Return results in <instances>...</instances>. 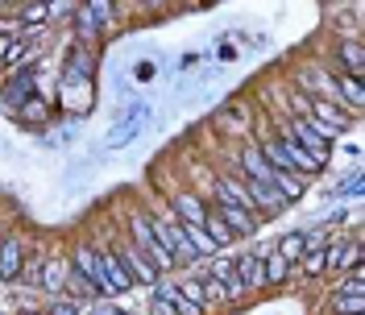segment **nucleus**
Returning <instances> with one entry per match:
<instances>
[{"mask_svg": "<svg viewBox=\"0 0 365 315\" xmlns=\"http://www.w3.org/2000/svg\"><path fill=\"white\" fill-rule=\"evenodd\" d=\"M295 113H299V120H307V125H312L319 137H328V141L349 129V113H344L341 104H324L316 95H295Z\"/></svg>", "mask_w": 365, "mask_h": 315, "instance_id": "1", "label": "nucleus"}, {"mask_svg": "<svg viewBox=\"0 0 365 315\" xmlns=\"http://www.w3.org/2000/svg\"><path fill=\"white\" fill-rule=\"evenodd\" d=\"M129 232H133V237H129V245H133L137 253L154 266V270H170V266H175V257H170V253L158 245V237L150 232V216H141V212H137L133 224H129Z\"/></svg>", "mask_w": 365, "mask_h": 315, "instance_id": "2", "label": "nucleus"}, {"mask_svg": "<svg viewBox=\"0 0 365 315\" xmlns=\"http://www.w3.org/2000/svg\"><path fill=\"white\" fill-rule=\"evenodd\" d=\"M332 307H336V315H361L365 311V274H361V266L349 274L341 286H336Z\"/></svg>", "mask_w": 365, "mask_h": 315, "instance_id": "3", "label": "nucleus"}, {"mask_svg": "<svg viewBox=\"0 0 365 315\" xmlns=\"http://www.w3.org/2000/svg\"><path fill=\"white\" fill-rule=\"evenodd\" d=\"M71 270L83 274L91 286H96V294H108V282H104V262H100V249L79 245V249H75V262H71Z\"/></svg>", "mask_w": 365, "mask_h": 315, "instance_id": "4", "label": "nucleus"}, {"mask_svg": "<svg viewBox=\"0 0 365 315\" xmlns=\"http://www.w3.org/2000/svg\"><path fill=\"white\" fill-rule=\"evenodd\" d=\"M282 133L287 137H295L299 145H303V150H307V154L316 158L319 166H324V162H328V137H319L316 129H312V125H307V120H287V125H282Z\"/></svg>", "mask_w": 365, "mask_h": 315, "instance_id": "5", "label": "nucleus"}, {"mask_svg": "<svg viewBox=\"0 0 365 315\" xmlns=\"http://www.w3.org/2000/svg\"><path fill=\"white\" fill-rule=\"evenodd\" d=\"M154 315H204V311L191 307V303L179 294L175 282H158V286H154Z\"/></svg>", "mask_w": 365, "mask_h": 315, "instance_id": "6", "label": "nucleus"}, {"mask_svg": "<svg viewBox=\"0 0 365 315\" xmlns=\"http://www.w3.org/2000/svg\"><path fill=\"white\" fill-rule=\"evenodd\" d=\"M116 262L125 266V274L133 278V282H141V286H158V270L137 253L133 245H125V249H116Z\"/></svg>", "mask_w": 365, "mask_h": 315, "instance_id": "7", "label": "nucleus"}, {"mask_svg": "<svg viewBox=\"0 0 365 315\" xmlns=\"http://www.w3.org/2000/svg\"><path fill=\"white\" fill-rule=\"evenodd\" d=\"M75 21H79V33H83V38H91L100 25L113 21V4H104V0H91V4H83V9L75 13Z\"/></svg>", "mask_w": 365, "mask_h": 315, "instance_id": "8", "label": "nucleus"}, {"mask_svg": "<svg viewBox=\"0 0 365 315\" xmlns=\"http://www.w3.org/2000/svg\"><path fill=\"white\" fill-rule=\"evenodd\" d=\"M332 83H336V95H341V108H344V113H357V108L365 104V88H361V79H353V75L336 71V75H332Z\"/></svg>", "mask_w": 365, "mask_h": 315, "instance_id": "9", "label": "nucleus"}, {"mask_svg": "<svg viewBox=\"0 0 365 315\" xmlns=\"http://www.w3.org/2000/svg\"><path fill=\"white\" fill-rule=\"evenodd\" d=\"M100 262H104V282H108V294H125L133 286V278L125 274V266L116 262L113 249H100Z\"/></svg>", "mask_w": 365, "mask_h": 315, "instance_id": "10", "label": "nucleus"}, {"mask_svg": "<svg viewBox=\"0 0 365 315\" xmlns=\"http://www.w3.org/2000/svg\"><path fill=\"white\" fill-rule=\"evenodd\" d=\"M341 63H344V75H353V79H361L365 75V46H361V38H344L341 42Z\"/></svg>", "mask_w": 365, "mask_h": 315, "instance_id": "11", "label": "nucleus"}, {"mask_svg": "<svg viewBox=\"0 0 365 315\" xmlns=\"http://www.w3.org/2000/svg\"><path fill=\"white\" fill-rule=\"evenodd\" d=\"M17 274H21V245L13 237H4L0 241V282H13Z\"/></svg>", "mask_w": 365, "mask_h": 315, "instance_id": "12", "label": "nucleus"}, {"mask_svg": "<svg viewBox=\"0 0 365 315\" xmlns=\"http://www.w3.org/2000/svg\"><path fill=\"white\" fill-rule=\"evenodd\" d=\"M299 79H303V88L324 91V95H316V100H324V104H341V95H336V83H332V75H324V71H303Z\"/></svg>", "mask_w": 365, "mask_h": 315, "instance_id": "13", "label": "nucleus"}, {"mask_svg": "<svg viewBox=\"0 0 365 315\" xmlns=\"http://www.w3.org/2000/svg\"><path fill=\"white\" fill-rule=\"evenodd\" d=\"M175 216H179V224H191V228H204V216H207V207L195 195H179L175 200Z\"/></svg>", "mask_w": 365, "mask_h": 315, "instance_id": "14", "label": "nucleus"}, {"mask_svg": "<svg viewBox=\"0 0 365 315\" xmlns=\"http://www.w3.org/2000/svg\"><path fill=\"white\" fill-rule=\"evenodd\" d=\"M232 270H237V282L241 286H262V257L257 253H241L232 262Z\"/></svg>", "mask_w": 365, "mask_h": 315, "instance_id": "15", "label": "nucleus"}, {"mask_svg": "<svg viewBox=\"0 0 365 315\" xmlns=\"http://www.w3.org/2000/svg\"><path fill=\"white\" fill-rule=\"evenodd\" d=\"M67 270H71V262H63V257H54V262H46L42 266V291H63L67 286Z\"/></svg>", "mask_w": 365, "mask_h": 315, "instance_id": "16", "label": "nucleus"}, {"mask_svg": "<svg viewBox=\"0 0 365 315\" xmlns=\"http://www.w3.org/2000/svg\"><path fill=\"white\" fill-rule=\"evenodd\" d=\"M204 232H207V241H212V249H220V245H228V241H237V237L228 232V224L220 220V212H216V207H207V216H204Z\"/></svg>", "mask_w": 365, "mask_h": 315, "instance_id": "17", "label": "nucleus"}, {"mask_svg": "<svg viewBox=\"0 0 365 315\" xmlns=\"http://www.w3.org/2000/svg\"><path fill=\"white\" fill-rule=\"evenodd\" d=\"M287 274H291V266H287L278 253L262 257V286H278V282H287Z\"/></svg>", "mask_w": 365, "mask_h": 315, "instance_id": "18", "label": "nucleus"}, {"mask_svg": "<svg viewBox=\"0 0 365 315\" xmlns=\"http://www.w3.org/2000/svg\"><path fill=\"white\" fill-rule=\"evenodd\" d=\"M274 253H278V257H282L287 266H295L299 257L307 253V245H303V232H287V237L278 241V249H274Z\"/></svg>", "mask_w": 365, "mask_h": 315, "instance_id": "19", "label": "nucleus"}, {"mask_svg": "<svg viewBox=\"0 0 365 315\" xmlns=\"http://www.w3.org/2000/svg\"><path fill=\"white\" fill-rule=\"evenodd\" d=\"M295 270H303V274H324V270H328V257H324V249H307V253L295 262Z\"/></svg>", "mask_w": 365, "mask_h": 315, "instance_id": "20", "label": "nucleus"}, {"mask_svg": "<svg viewBox=\"0 0 365 315\" xmlns=\"http://www.w3.org/2000/svg\"><path fill=\"white\" fill-rule=\"evenodd\" d=\"M42 266H46L42 253H34V257H21V274H17V278H25L29 286H38V282H42Z\"/></svg>", "mask_w": 365, "mask_h": 315, "instance_id": "21", "label": "nucleus"}, {"mask_svg": "<svg viewBox=\"0 0 365 315\" xmlns=\"http://www.w3.org/2000/svg\"><path fill=\"white\" fill-rule=\"evenodd\" d=\"M179 294L191 303V307H200V311L207 307V303H204V282H200V278H187V282L179 286Z\"/></svg>", "mask_w": 365, "mask_h": 315, "instance_id": "22", "label": "nucleus"}, {"mask_svg": "<svg viewBox=\"0 0 365 315\" xmlns=\"http://www.w3.org/2000/svg\"><path fill=\"white\" fill-rule=\"evenodd\" d=\"M21 21L25 25H46V21H50V4H25Z\"/></svg>", "mask_w": 365, "mask_h": 315, "instance_id": "23", "label": "nucleus"}, {"mask_svg": "<svg viewBox=\"0 0 365 315\" xmlns=\"http://www.w3.org/2000/svg\"><path fill=\"white\" fill-rule=\"evenodd\" d=\"M200 282H204V303H225L228 299V291H225V282H216V278H200Z\"/></svg>", "mask_w": 365, "mask_h": 315, "instance_id": "24", "label": "nucleus"}, {"mask_svg": "<svg viewBox=\"0 0 365 315\" xmlns=\"http://www.w3.org/2000/svg\"><path fill=\"white\" fill-rule=\"evenodd\" d=\"M216 125L228 129V133H241V129H245V116H241V113H220V116H216Z\"/></svg>", "mask_w": 365, "mask_h": 315, "instance_id": "25", "label": "nucleus"}, {"mask_svg": "<svg viewBox=\"0 0 365 315\" xmlns=\"http://www.w3.org/2000/svg\"><path fill=\"white\" fill-rule=\"evenodd\" d=\"M21 58H25V38H17V42L9 46V54H4V71L21 67Z\"/></svg>", "mask_w": 365, "mask_h": 315, "instance_id": "26", "label": "nucleus"}, {"mask_svg": "<svg viewBox=\"0 0 365 315\" xmlns=\"http://www.w3.org/2000/svg\"><path fill=\"white\" fill-rule=\"evenodd\" d=\"M79 315H120L116 303H79Z\"/></svg>", "mask_w": 365, "mask_h": 315, "instance_id": "27", "label": "nucleus"}, {"mask_svg": "<svg viewBox=\"0 0 365 315\" xmlns=\"http://www.w3.org/2000/svg\"><path fill=\"white\" fill-rule=\"evenodd\" d=\"M50 315H79V303H71V299H63V303H50Z\"/></svg>", "mask_w": 365, "mask_h": 315, "instance_id": "28", "label": "nucleus"}, {"mask_svg": "<svg viewBox=\"0 0 365 315\" xmlns=\"http://www.w3.org/2000/svg\"><path fill=\"white\" fill-rule=\"evenodd\" d=\"M17 42V38H4V33H0V67H4V54H9V46Z\"/></svg>", "mask_w": 365, "mask_h": 315, "instance_id": "29", "label": "nucleus"}, {"mask_svg": "<svg viewBox=\"0 0 365 315\" xmlns=\"http://www.w3.org/2000/svg\"><path fill=\"white\" fill-rule=\"evenodd\" d=\"M21 315H38V311H21Z\"/></svg>", "mask_w": 365, "mask_h": 315, "instance_id": "30", "label": "nucleus"}, {"mask_svg": "<svg viewBox=\"0 0 365 315\" xmlns=\"http://www.w3.org/2000/svg\"><path fill=\"white\" fill-rule=\"evenodd\" d=\"M0 241H4V237H0Z\"/></svg>", "mask_w": 365, "mask_h": 315, "instance_id": "31", "label": "nucleus"}]
</instances>
